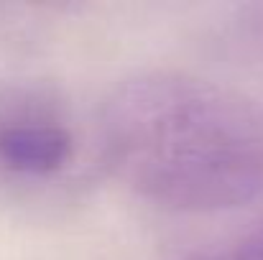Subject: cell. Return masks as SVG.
I'll return each instance as SVG.
<instances>
[{
  "mask_svg": "<svg viewBox=\"0 0 263 260\" xmlns=\"http://www.w3.org/2000/svg\"><path fill=\"white\" fill-rule=\"evenodd\" d=\"M95 151L146 202L233 209L263 194V102L192 72H138L100 105Z\"/></svg>",
  "mask_w": 263,
  "mask_h": 260,
  "instance_id": "6da1fadb",
  "label": "cell"
},
{
  "mask_svg": "<svg viewBox=\"0 0 263 260\" xmlns=\"http://www.w3.org/2000/svg\"><path fill=\"white\" fill-rule=\"evenodd\" d=\"M82 156L67 102L36 85L0 87V189L46 194L74 178Z\"/></svg>",
  "mask_w": 263,
  "mask_h": 260,
  "instance_id": "7a4b0ae2",
  "label": "cell"
},
{
  "mask_svg": "<svg viewBox=\"0 0 263 260\" xmlns=\"http://www.w3.org/2000/svg\"><path fill=\"white\" fill-rule=\"evenodd\" d=\"M172 260H263V217L230 237L199 245Z\"/></svg>",
  "mask_w": 263,
  "mask_h": 260,
  "instance_id": "3957f363",
  "label": "cell"
}]
</instances>
